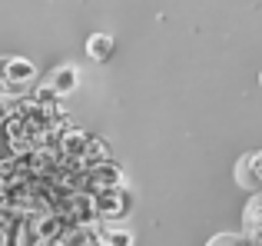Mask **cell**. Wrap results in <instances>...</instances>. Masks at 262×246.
I'll use <instances>...</instances> for the list:
<instances>
[{"instance_id":"11","label":"cell","mask_w":262,"mask_h":246,"mask_svg":"<svg viewBox=\"0 0 262 246\" xmlns=\"http://www.w3.org/2000/svg\"><path fill=\"white\" fill-rule=\"evenodd\" d=\"M86 53H90V60H96V64L110 60L113 57V37H110V33H93V37L86 40Z\"/></svg>"},{"instance_id":"12","label":"cell","mask_w":262,"mask_h":246,"mask_svg":"<svg viewBox=\"0 0 262 246\" xmlns=\"http://www.w3.org/2000/svg\"><path fill=\"white\" fill-rule=\"evenodd\" d=\"M206 246H249V240H246V236L236 230V233H216Z\"/></svg>"},{"instance_id":"3","label":"cell","mask_w":262,"mask_h":246,"mask_svg":"<svg viewBox=\"0 0 262 246\" xmlns=\"http://www.w3.org/2000/svg\"><path fill=\"white\" fill-rule=\"evenodd\" d=\"M110 187H123V167L116 160H106L100 167L86 170V193L93 190H110Z\"/></svg>"},{"instance_id":"4","label":"cell","mask_w":262,"mask_h":246,"mask_svg":"<svg viewBox=\"0 0 262 246\" xmlns=\"http://www.w3.org/2000/svg\"><path fill=\"white\" fill-rule=\"evenodd\" d=\"M243 236L249 246H262V196L252 193V200L243 210Z\"/></svg>"},{"instance_id":"7","label":"cell","mask_w":262,"mask_h":246,"mask_svg":"<svg viewBox=\"0 0 262 246\" xmlns=\"http://www.w3.org/2000/svg\"><path fill=\"white\" fill-rule=\"evenodd\" d=\"M33 227H37V236H40L43 243H57L60 236H63V230L70 227V220H63V216H53V213H40Z\"/></svg>"},{"instance_id":"6","label":"cell","mask_w":262,"mask_h":246,"mask_svg":"<svg viewBox=\"0 0 262 246\" xmlns=\"http://www.w3.org/2000/svg\"><path fill=\"white\" fill-rule=\"evenodd\" d=\"M106 160H113V153H110V140L90 133L86 150H83V156H80V170H93V167H100V163H106Z\"/></svg>"},{"instance_id":"1","label":"cell","mask_w":262,"mask_h":246,"mask_svg":"<svg viewBox=\"0 0 262 246\" xmlns=\"http://www.w3.org/2000/svg\"><path fill=\"white\" fill-rule=\"evenodd\" d=\"M90 203H93L96 223H120L133 207V196L126 187H110V190H93Z\"/></svg>"},{"instance_id":"10","label":"cell","mask_w":262,"mask_h":246,"mask_svg":"<svg viewBox=\"0 0 262 246\" xmlns=\"http://www.w3.org/2000/svg\"><path fill=\"white\" fill-rule=\"evenodd\" d=\"M57 246H100V240H96L93 227H67Z\"/></svg>"},{"instance_id":"8","label":"cell","mask_w":262,"mask_h":246,"mask_svg":"<svg viewBox=\"0 0 262 246\" xmlns=\"http://www.w3.org/2000/svg\"><path fill=\"white\" fill-rule=\"evenodd\" d=\"M77 84H80L77 67H60V70H53L50 80H47V87H50L57 97H67V93H73V90H77Z\"/></svg>"},{"instance_id":"2","label":"cell","mask_w":262,"mask_h":246,"mask_svg":"<svg viewBox=\"0 0 262 246\" xmlns=\"http://www.w3.org/2000/svg\"><path fill=\"white\" fill-rule=\"evenodd\" d=\"M232 173H236V183H239L243 190L259 193V187H262V153H259V150H252V153L239 156Z\"/></svg>"},{"instance_id":"5","label":"cell","mask_w":262,"mask_h":246,"mask_svg":"<svg viewBox=\"0 0 262 246\" xmlns=\"http://www.w3.org/2000/svg\"><path fill=\"white\" fill-rule=\"evenodd\" d=\"M33 80H37V67H33L30 60H24V57H7V84L27 90Z\"/></svg>"},{"instance_id":"9","label":"cell","mask_w":262,"mask_h":246,"mask_svg":"<svg viewBox=\"0 0 262 246\" xmlns=\"http://www.w3.org/2000/svg\"><path fill=\"white\" fill-rule=\"evenodd\" d=\"M96 240L100 246H133V233L123 227H116V223H96Z\"/></svg>"}]
</instances>
